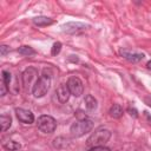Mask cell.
Returning a JSON list of instances; mask_svg holds the SVG:
<instances>
[{
    "mask_svg": "<svg viewBox=\"0 0 151 151\" xmlns=\"http://www.w3.org/2000/svg\"><path fill=\"white\" fill-rule=\"evenodd\" d=\"M111 138V132L107 129L100 127L98 130H96L87 139L86 142V146L90 147H94V146H105V144L109 142V139Z\"/></svg>",
    "mask_w": 151,
    "mask_h": 151,
    "instance_id": "cell-1",
    "label": "cell"
},
{
    "mask_svg": "<svg viewBox=\"0 0 151 151\" xmlns=\"http://www.w3.org/2000/svg\"><path fill=\"white\" fill-rule=\"evenodd\" d=\"M50 85H51V76L47 73V70H44L42 76H40V78L34 83L33 87H32V93L35 98H41L44 97L48 90H50Z\"/></svg>",
    "mask_w": 151,
    "mask_h": 151,
    "instance_id": "cell-2",
    "label": "cell"
},
{
    "mask_svg": "<svg viewBox=\"0 0 151 151\" xmlns=\"http://www.w3.org/2000/svg\"><path fill=\"white\" fill-rule=\"evenodd\" d=\"M93 127V123L90 119H81V120H77L76 123H73L71 125L70 132L71 136L73 138H79L81 136H84L85 133L90 132Z\"/></svg>",
    "mask_w": 151,
    "mask_h": 151,
    "instance_id": "cell-3",
    "label": "cell"
},
{
    "mask_svg": "<svg viewBox=\"0 0 151 151\" xmlns=\"http://www.w3.org/2000/svg\"><path fill=\"white\" fill-rule=\"evenodd\" d=\"M38 129L44 133H52L57 129V122L53 117L44 114L38 118Z\"/></svg>",
    "mask_w": 151,
    "mask_h": 151,
    "instance_id": "cell-4",
    "label": "cell"
},
{
    "mask_svg": "<svg viewBox=\"0 0 151 151\" xmlns=\"http://www.w3.org/2000/svg\"><path fill=\"white\" fill-rule=\"evenodd\" d=\"M66 85H67V87H68V90L73 97H80L83 94L84 85H83V81L80 80V78H78L76 76L70 77Z\"/></svg>",
    "mask_w": 151,
    "mask_h": 151,
    "instance_id": "cell-5",
    "label": "cell"
},
{
    "mask_svg": "<svg viewBox=\"0 0 151 151\" xmlns=\"http://www.w3.org/2000/svg\"><path fill=\"white\" fill-rule=\"evenodd\" d=\"M37 76H38V70L34 68V67H28V68H26L22 72V76H21V78H22V85H24V87L26 90H28V87L33 84V81L37 78Z\"/></svg>",
    "mask_w": 151,
    "mask_h": 151,
    "instance_id": "cell-6",
    "label": "cell"
},
{
    "mask_svg": "<svg viewBox=\"0 0 151 151\" xmlns=\"http://www.w3.org/2000/svg\"><path fill=\"white\" fill-rule=\"evenodd\" d=\"M86 29V25L81 24V22H74V21H71V22H67V24H64L61 26V31L65 32V33H68V34H74V33H79V32H83Z\"/></svg>",
    "mask_w": 151,
    "mask_h": 151,
    "instance_id": "cell-7",
    "label": "cell"
},
{
    "mask_svg": "<svg viewBox=\"0 0 151 151\" xmlns=\"http://www.w3.org/2000/svg\"><path fill=\"white\" fill-rule=\"evenodd\" d=\"M15 114H17V118L19 119V122H21L24 124H32L34 122V116L29 110L19 107L15 110Z\"/></svg>",
    "mask_w": 151,
    "mask_h": 151,
    "instance_id": "cell-8",
    "label": "cell"
},
{
    "mask_svg": "<svg viewBox=\"0 0 151 151\" xmlns=\"http://www.w3.org/2000/svg\"><path fill=\"white\" fill-rule=\"evenodd\" d=\"M55 94H57V98H58L59 103L65 104V103L68 100V98H70V96H71V92H70L67 85L61 84V85H59L58 88L55 90Z\"/></svg>",
    "mask_w": 151,
    "mask_h": 151,
    "instance_id": "cell-9",
    "label": "cell"
},
{
    "mask_svg": "<svg viewBox=\"0 0 151 151\" xmlns=\"http://www.w3.org/2000/svg\"><path fill=\"white\" fill-rule=\"evenodd\" d=\"M122 57H124L126 60H129L130 63H138L140 60L144 59V54L143 53H137V52H130L127 50H122L120 51Z\"/></svg>",
    "mask_w": 151,
    "mask_h": 151,
    "instance_id": "cell-10",
    "label": "cell"
},
{
    "mask_svg": "<svg viewBox=\"0 0 151 151\" xmlns=\"http://www.w3.org/2000/svg\"><path fill=\"white\" fill-rule=\"evenodd\" d=\"M33 22H34V25L42 27V26L52 25L54 21L51 18H47V17H35V18H33Z\"/></svg>",
    "mask_w": 151,
    "mask_h": 151,
    "instance_id": "cell-11",
    "label": "cell"
},
{
    "mask_svg": "<svg viewBox=\"0 0 151 151\" xmlns=\"http://www.w3.org/2000/svg\"><path fill=\"white\" fill-rule=\"evenodd\" d=\"M84 103H85L86 109L90 110V111H93V110H96V107H97V100H96V98H94L93 96H91V94H87V96L85 97Z\"/></svg>",
    "mask_w": 151,
    "mask_h": 151,
    "instance_id": "cell-12",
    "label": "cell"
},
{
    "mask_svg": "<svg viewBox=\"0 0 151 151\" xmlns=\"http://www.w3.org/2000/svg\"><path fill=\"white\" fill-rule=\"evenodd\" d=\"M0 125H1V131L5 132L6 130H8L12 125V119L7 114H1L0 117Z\"/></svg>",
    "mask_w": 151,
    "mask_h": 151,
    "instance_id": "cell-13",
    "label": "cell"
},
{
    "mask_svg": "<svg viewBox=\"0 0 151 151\" xmlns=\"http://www.w3.org/2000/svg\"><path fill=\"white\" fill-rule=\"evenodd\" d=\"M109 113H110V116L112 118H120L123 116V109H122V106L119 104H113L111 106Z\"/></svg>",
    "mask_w": 151,
    "mask_h": 151,
    "instance_id": "cell-14",
    "label": "cell"
},
{
    "mask_svg": "<svg viewBox=\"0 0 151 151\" xmlns=\"http://www.w3.org/2000/svg\"><path fill=\"white\" fill-rule=\"evenodd\" d=\"M4 147L7 150V151H17L20 149V144L14 142V140H8L4 144Z\"/></svg>",
    "mask_w": 151,
    "mask_h": 151,
    "instance_id": "cell-15",
    "label": "cell"
},
{
    "mask_svg": "<svg viewBox=\"0 0 151 151\" xmlns=\"http://www.w3.org/2000/svg\"><path fill=\"white\" fill-rule=\"evenodd\" d=\"M18 52L22 55H33V54H35V51L31 46H21V47L18 48Z\"/></svg>",
    "mask_w": 151,
    "mask_h": 151,
    "instance_id": "cell-16",
    "label": "cell"
},
{
    "mask_svg": "<svg viewBox=\"0 0 151 151\" xmlns=\"http://www.w3.org/2000/svg\"><path fill=\"white\" fill-rule=\"evenodd\" d=\"M60 50H61V42H59V41L54 42L53 46H52V50H51L52 55H57V54H59Z\"/></svg>",
    "mask_w": 151,
    "mask_h": 151,
    "instance_id": "cell-17",
    "label": "cell"
},
{
    "mask_svg": "<svg viewBox=\"0 0 151 151\" xmlns=\"http://www.w3.org/2000/svg\"><path fill=\"white\" fill-rule=\"evenodd\" d=\"M2 81L8 86L9 81H11V73L7 71H2Z\"/></svg>",
    "mask_w": 151,
    "mask_h": 151,
    "instance_id": "cell-18",
    "label": "cell"
},
{
    "mask_svg": "<svg viewBox=\"0 0 151 151\" xmlns=\"http://www.w3.org/2000/svg\"><path fill=\"white\" fill-rule=\"evenodd\" d=\"M76 117H77V119H78V120L87 119V117H86V114H85V112H84L83 110H78V111L76 112Z\"/></svg>",
    "mask_w": 151,
    "mask_h": 151,
    "instance_id": "cell-19",
    "label": "cell"
},
{
    "mask_svg": "<svg viewBox=\"0 0 151 151\" xmlns=\"http://www.w3.org/2000/svg\"><path fill=\"white\" fill-rule=\"evenodd\" d=\"M87 151H111V150L106 146H94V147H90Z\"/></svg>",
    "mask_w": 151,
    "mask_h": 151,
    "instance_id": "cell-20",
    "label": "cell"
},
{
    "mask_svg": "<svg viewBox=\"0 0 151 151\" xmlns=\"http://www.w3.org/2000/svg\"><path fill=\"white\" fill-rule=\"evenodd\" d=\"M7 91H8V86L4 83V81H1V90H0V96L1 97H4L6 93H7Z\"/></svg>",
    "mask_w": 151,
    "mask_h": 151,
    "instance_id": "cell-21",
    "label": "cell"
},
{
    "mask_svg": "<svg viewBox=\"0 0 151 151\" xmlns=\"http://www.w3.org/2000/svg\"><path fill=\"white\" fill-rule=\"evenodd\" d=\"M7 52H9V47L6 46V45H1L0 46V53H1V55H6Z\"/></svg>",
    "mask_w": 151,
    "mask_h": 151,
    "instance_id": "cell-22",
    "label": "cell"
},
{
    "mask_svg": "<svg viewBox=\"0 0 151 151\" xmlns=\"http://www.w3.org/2000/svg\"><path fill=\"white\" fill-rule=\"evenodd\" d=\"M127 112L130 113V116H132V117H134V118L138 117V112H137V110H136L134 107H129V109H127Z\"/></svg>",
    "mask_w": 151,
    "mask_h": 151,
    "instance_id": "cell-23",
    "label": "cell"
},
{
    "mask_svg": "<svg viewBox=\"0 0 151 151\" xmlns=\"http://www.w3.org/2000/svg\"><path fill=\"white\" fill-rule=\"evenodd\" d=\"M146 67H147L149 70H151V60H150V61H147V64H146Z\"/></svg>",
    "mask_w": 151,
    "mask_h": 151,
    "instance_id": "cell-24",
    "label": "cell"
}]
</instances>
